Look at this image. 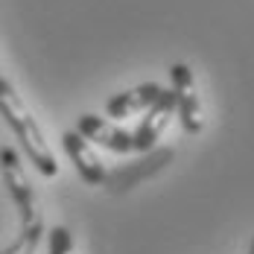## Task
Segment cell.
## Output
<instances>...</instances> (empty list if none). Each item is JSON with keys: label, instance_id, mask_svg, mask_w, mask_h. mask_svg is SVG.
Here are the masks:
<instances>
[{"label": "cell", "instance_id": "1", "mask_svg": "<svg viewBox=\"0 0 254 254\" xmlns=\"http://www.w3.org/2000/svg\"><path fill=\"white\" fill-rule=\"evenodd\" d=\"M0 117L15 131V137L21 140L26 158L35 164V170L44 178L59 176V164H56L50 146L44 140V131H41V126L32 117V111L24 105V100L18 97V91L9 85V79L3 76V73H0Z\"/></svg>", "mask_w": 254, "mask_h": 254}, {"label": "cell", "instance_id": "2", "mask_svg": "<svg viewBox=\"0 0 254 254\" xmlns=\"http://www.w3.org/2000/svg\"><path fill=\"white\" fill-rule=\"evenodd\" d=\"M0 173H3V181H6V190H9L12 202L18 207V213H21V228H44L35 190H32V184L26 178L21 155L12 146H0Z\"/></svg>", "mask_w": 254, "mask_h": 254}, {"label": "cell", "instance_id": "3", "mask_svg": "<svg viewBox=\"0 0 254 254\" xmlns=\"http://www.w3.org/2000/svg\"><path fill=\"white\" fill-rule=\"evenodd\" d=\"M170 79H173V94H176V108L181 114V126L187 134H199L204 128V117L193 70L184 62H176V64H170Z\"/></svg>", "mask_w": 254, "mask_h": 254}, {"label": "cell", "instance_id": "4", "mask_svg": "<svg viewBox=\"0 0 254 254\" xmlns=\"http://www.w3.org/2000/svg\"><path fill=\"white\" fill-rule=\"evenodd\" d=\"M173 111H176V94H173V88H164L158 94V100L143 111V123L134 131V152H149L152 149L155 140L170 126Z\"/></svg>", "mask_w": 254, "mask_h": 254}, {"label": "cell", "instance_id": "5", "mask_svg": "<svg viewBox=\"0 0 254 254\" xmlns=\"http://www.w3.org/2000/svg\"><path fill=\"white\" fill-rule=\"evenodd\" d=\"M76 131L85 140L100 143L102 149H111L117 155L134 152V134L126 131V128H117L111 120H105L100 114H82L76 120Z\"/></svg>", "mask_w": 254, "mask_h": 254}, {"label": "cell", "instance_id": "6", "mask_svg": "<svg viewBox=\"0 0 254 254\" xmlns=\"http://www.w3.org/2000/svg\"><path fill=\"white\" fill-rule=\"evenodd\" d=\"M62 143H64V152L70 155V161H73V167H76L79 178H82L85 184L97 187V184L105 181L108 173H105V167H102L100 155L94 152L91 140H85L76 128H73V131H64V134H62Z\"/></svg>", "mask_w": 254, "mask_h": 254}, {"label": "cell", "instance_id": "7", "mask_svg": "<svg viewBox=\"0 0 254 254\" xmlns=\"http://www.w3.org/2000/svg\"><path fill=\"white\" fill-rule=\"evenodd\" d=\"M164 88L158 82H143L131 91H123V94H114L111 100L105 102V117H114V120H126V117H134V114H143L161 94Z\"/></svg>", "mask_w": 254, "mask_h": 254}, {"label": "cell", "instance_id": "8", "mask_svg": "<svg viewBox=\"0 0 254 254\" xmlns=\"http://www.w3.org/2000/svg\"><path fill=\"white\" fill-rule=\"evenodd\" d=\"M41 237H44V228H21L18 240H15L12 246H6L0 254H35Z\"/></svg>", "mask_w": 254, "mask_h": 254}, {"label": "cell", "instance_id": "9", "mask_svg": "<svg viewBox=\"0 0 254 254\" xmlns=\"http://www.w3.org/2000/svg\"><path fill=\"white\" fill-rule=\"evenodd\" d=\"M47 246H50V254H73V234L64 225H56L47 234Z\"/></svg>", "mask_w": 254, "mask_h": 254}, {"label": "cell", "instance_id": "10", "mask_svg": "<svg viewBox=\"0 0 254 254\" xmlns=\"http://www.w3.org/2000/svg\"><path fill=\"white\" fill-rule=\"evenodd\" d=\"M249 254H254V243H252V246H249Z\"/></svg>", "mask_w": 254, "mask_h": 254}]
</instances>
